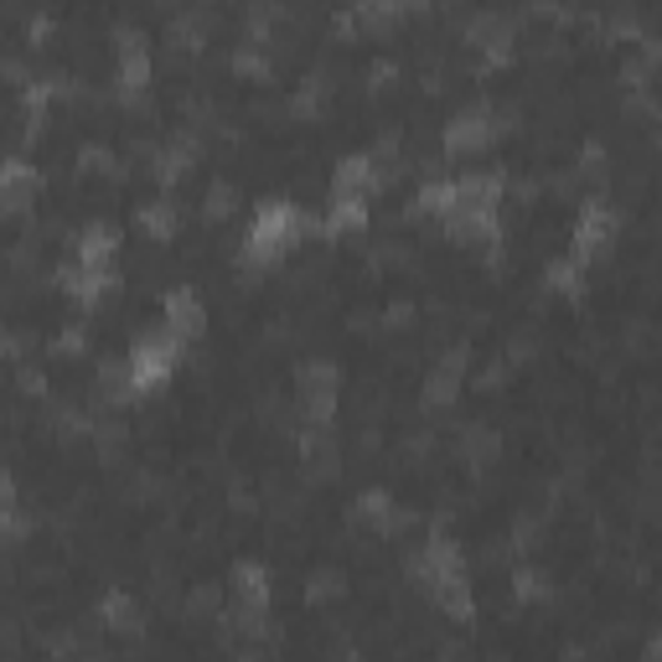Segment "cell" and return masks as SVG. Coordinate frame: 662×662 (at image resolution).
I'll return each mask as SVG.
<instances>
[{"instance_id": "cell-6", "label": "cell", "mask_w": 662, "mask_h": 662, "mask_svg": "<svg viewBox=\"0 0 662 662\" xmlns=\"http://www.w3.org/2000/svg\"><path fill=\"white\" fill-rule=\"evenodd\" d=\"M341 590H347L341 569H316V575L306 579V600H311V606H332V600H341Z\"/></svg>"}, {"instance_id": "cell-1", "label": "cell", "mask_w": 662, "mask_h": 662, "mask_svg": "<svg viewBox=\"0 0 662 662\" xmlns=\"http://www.w3.org/2000/svg\"><path fill=\"white\" fill-rule=\"evenodd\" d=\"M456 456H460V466H471V471H487V466L502 456V435H497L492 425H460Z\"/></svg>"}, {"instance_id": "cell-2", "label": "cell", "mask_w": 662, "mask_h": 662, "mask_svg": "<svg viewBox=\"0 0 662 662\" xmlns=\"http://www.w3.org/2000/svg\"><path fill=\"white\" fill-rule=\"evenodd\" d=\"M36 197H42V171H32L26 161H11V171H6V218H21Z\"/></svg>"}, {"instance_id": "cell-5", "label": "cell", "mask_w": 662, "mask_h": 662, "mask_svg": "<svg viewBox=\"0 0 662 662\" xmlns=\"http://www.w3.org/2000/svg\"><path fill=\"white\" fill-rule=\"evenodd\" d=\"M104 627L109 631H140V606L135 600H130V595H109V600H104Z\"/></svg>"}, {"instance_id": "cell-4", "label": "cell", "mask_w": 662, "mask_h": 662, "mask_svg": "<svg viewBox=\"0 0 662 662\" xmlns=\"http://www.w3.org/2000/svg\"><path fill=\"white\" fill-rule=\"evenodd\" d=\"M234 213H238V187L234 182H213L207 197H203V218L207 223H228Z\"/></svg>"}, {"instance_id": "cell-7", "label": "cell", "mask_w": 662, "mask_h": 662, "mask_svg": "<svg viewBox=\"0 0 662 662\" xmlns=\"http://www.w3.org/2000/svg\"><path fill=\"white\" fill-rule=\"evenodd\" d=\"M88 347H94L88 326H63V332L52 337V352H57V357H84Z\"/></svg>"}, {"instance_id": "cell-3", "label": "cell", "mask_w": 662, "mask_h": 662, "mask_svg": "<svg viewBox=\"0 0 662 662\" xmlns=\"http://www.w3.org/2000/svg\"><path fill=\"white\" fill-rule=\"evenodd\" d=\"M140 228H145L151 243H171L176 228H182V218H176V207H171V203H145V207H140Z\"/></svg>"}]
</instances>
